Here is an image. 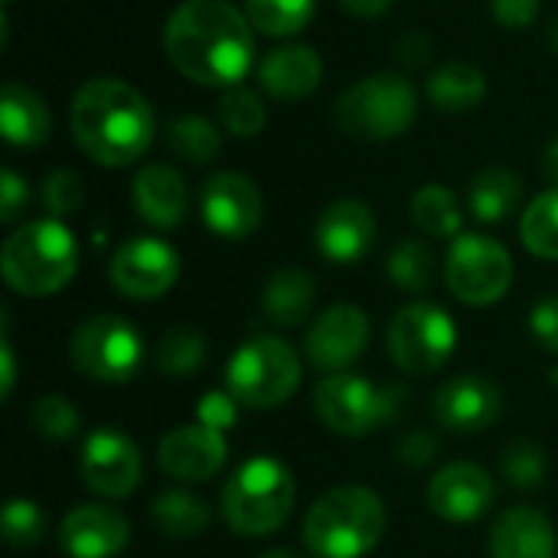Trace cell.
Returning a JSON list of instances; mask_svg holds the SVG:
<instances>
[{"mask_svg":"<svg viewBox=\"0 0 558 558\" xmlns=\"http://www.w3.org/2000/svg\"><path fill=\"white\" fill-rule=\"evenodd\" d=\"M163 49L183 78L232 88L255 65V26L229 0H183L163 26Z\"/></svg>","mask_w":558,"mask_h":558,"instance_id":"6da1fadb","label":"cell"},{"mask_svg":"<svg viewBox=\"0 0 558 558\" xmlns=\"http://www.w3.org/2000/svg\"><path fill=\"white\" fill-rule=\"evenodd\" d=\"M69 124L78 150L114 170L141 160L157 137L150 101L134 85L111 75L92 78L75 92Z\"/></svg>","mask_w":558,"mask_h":558,"instance_id":"7a4b0ae2","label":"cell"},{"mask_svg":"<svg viewBox=\"0 0 558 558\" xmlns=\"http://www.w3.org/2000/svg\"><path fill=\"white\" fill-rule=\"evenodd\" d=\"M304 546L317 558L369 556L386 533V504L376 490L347 484L324 494L304 517Z\"/></svg>","mask_w":558,"mask_h":558,"instance_id":"3957f363","label":"cell"},{"mask_svg":"<svg viewBox=\"0 0 558 558\" xmlns=\"http://www.w3.org/2000/svg\"><path fill=\"white\" fill-rule=\"evenodd\" d=\"M3 281L26 298L62 291L78 271L75 235L59 219H36L7 235L0 248Z\"/></svg>","mask_w":558,"mask_h":558,"instance_id":"277c9868","label":"cell"},{"mask_svg":"<svg viewBox=\"0 0 558 558\" xmlns=\"http://www.w3.org/2000/svg\"><path fill=\"white\" fill-rule=\"evenodd\" d=\"M294 474L278 458H248L222 487V517L239 536H268L281 530L294 507Z\"/></svg>","mask_w":558,"mask_h":558,"instance_id":"5b68a950","label":"cell"},{"mask_svg":"<svg viewBox=\"0 0 558 558\" xmlns=\"http://www.w3.org/2000/svg\"><path fill=\"white\" fill-rule=\"evenodd\" d=\"M418 114V95L415 85L405 75L376 72L369 78H360L350 85L337 108V128L356 141H392L402 137Z\"/></svg>","mask_w":558,"mask_h":558,"instance_id":"8992f818","label":"cell"},{"mask_svg":"<svg viewBox=\"0 0 558 558\" xmlns=\"http://www.w3.org/2000/svg\"><path fill=\"white\" fill-rule=\"evenodd\" d=\"M301 386V360L281 337H255L226 363V389L245 409H278Z\"/></svg>","mask_w":558,"mask_h":558,"instance_id":"52a82bcc","label":"cell"},{"mask_svg":"<svg viewBox=\"0 0 558 558\" xmlns=\"http://www.w3.org/2000/svg\"><path fill=\"white\" fill-rule=\"evenodd\" d=\"M402 402L405 392L399 386H376L360 373H333L314 386L317 418L343 438H363L383 428L399 415Z\"/></svg>","mask_w":558,"mask_h":558,"instance_id":"ba28073f","label":"cell"},{"mask_svg":"<svg viewBox=\"0 0 558 558\" xmlns=\"http://www.w3.org/2000/svg\"><path fill=\"white\" fill-rule=\"evenodd\" d=\"M69 360L95 383H128L144 363V340L124 317L95 314L72 330Z\"/></svg>","mask_w":558,"mask_h":558,"instance_id":"9c48e42d","label":"cell"},{"mask_svg":"<svg viewBox=\"0 0 558 558\" xmlns=\"http://www.w3.org/2000/svg\"><path fill=\"white\" fill-rule=\"evenodd\" d=\"M386 347L402 373L432 376L451 360L458 347V327L445 307L432 301H412L392 317Z\"/></svg>","mask_w":558,"mask_h":558,"instance_id":"30bf717a","label":"cell"},{"mask_svg":"<svg viewBox=\"0 0 558 558\" xmlns=\"http://www.w3.org/2000/svg\"><path fill=\"white\" fill-rule=\"evenodd\" d=\"M445 281L461 304L490 307L504 301L513 284V258L497 239L464 232L448 248Z\"/></svg>","mask_w":558,"mask_h":558,"instance_id":"8fae6325","label":"cell"},{"mask_svg":"<svg viewBox=\"0 0 558 558\" xmlns=\"http://www.w3.org/2000/svg\"><path fill=\"white\" fill-rule=\"evenodd\" d=\"M108 278L118 294L131 301H154L163 298L180 278V255L163 239H131L124 242L108 265Z\"/></svg>","mask_w":558,"mask_h":558,"instance_id":"7c38bea8","label":"cell"},{"mask_svg":"<svg viewBox=\"0 0 558 558\" xmlns=\"http://www.w3.org/2000/svg\"><path fill=\"white\" fill-rule=\"evenodd\" d=\"M78 471H82L85 487L105 500L131 497L144 477L137 445L118 428H98L85 438Z\"/></svg>","mask_w":558,"mask_h":558,"instance_id":"4fadbf2b","label":"cell"},{"mask_svg":"<svg viewBox=\"0 0 558 558\" xmlns=\"http://www.w3.org/2000/svg\"><path fill=\"white\" fill-rule=\"evenodd\" d=\"M199 209H203L206 229L229 242L248 239L265 219V203H262L258 186L245 173H235V170L213 173L203 183Z\"/></svg>","mask_w":558,"mask_h":558,"instance_id":"5bb4252c","label":"cell"},{"mask_svg":"<svg viewBox=\"0 0 558 558\" xmlns=\"http://www.w3.org/2000/svg\"><path fill=\"white\" fill-rule=\"evenodd\" d=\"M369 343V317L356 304L327 307L304 333V356L320 373H347Z\"/></svg>","mask_w":558,"mask_h":558,"instance_id":"9a60e30c","label":"cell"},{"mask_svg":"<svg viewBox=\"0 0 558 558\" xmlns=\"http://www.w3.org/2000/svg\"><path fill=\"white\" fill-rule=\"evenodd\" d=\"M504 409V392L481 373H464L448 379L432 402L435 422L451 435H481L487 432Z\"/></svg>","mask_w":558,"mask_h":558,"instance_id":"2e32d148","label":"cell"},{"mask_svg":"<svg viewBox=\"0 0 558 558\" xmlns=\"http://www.w3.org/2000/svg\"><path fill=\"white\" fill-rule=\"evenodd\" d=\"M497 500L494 477L471 461H454L441 468L428 484V510L448 523H474L490 513Z\"/></svg>","mask_w":558,"mask_h":558,"instance_id":"e0dca14e","label":"cell"},{"mask_svg":"<svg viewBox=\"0 0 558 558\" xmlns=\"http://www.w3.org/2000/svg\"><path fill=\"white\" fill-rule=\"evenodd\" d=\"M226 458H229L226 435L216 428H206L199 422L173 428L170 435H163V441L157 448L160 471L183 484H203V481L216 477L226 468Z\"/></svg>","mask_w":558,"mask_h":558,"instance_id":"ac0fdd59","label":"cell"},{"mask_svg":"<svg viewBox=\"0 0 558 558\" xmlns=\"http://www.w3.org/2000/svg\"><path fill=\"white\" fill-rule=\"evenodd\" d=\"M317 252L333 265H356L373 252L376 242V216L360 199L330 203L314 222Z\"/></svg>","mask_w":558,"mask_h":558,"instance_id":"d6986e66","label":"cell"},{"mask_svg":"<svg viewBox=\"0 0 558 558\" xmlns=\"http://www.w3.org/2000/svg\"><path fill=\"white\" fill-rule=\"evenodd\" d=\"M131 543L128 520L105 504H82L59 523V546L69 558H118Z\"/></svg>","mask_w":558,"mask_h":558,"instance_id":"ffe728a7","label":"cell"},{"mask_svg":"<svg viewBox=\"0 0 558 558\" xmlns=\"http://www.w3.org/2000/svg\"><path fill=\"white\" fill-rule=\"evenodd\" d=\"M255 78L268 98L301 101L317 92V85L324 78V59L311 46L284 43L262 56V62L255 65Z\"/></svg>","mask_w":558,"mask_h":558,"instance_id":"44dd1931","label":"cell"},{"mask_svg":"<svg viewBox=\"0 0 558 558\" xmlns=\"http://www.w3.org/2000/svg\"><path fill=\"white\" fill-rule=\"evenodd\" d=\"M131 199L137 216L154 229H177L186 219L190 199L183 177L167 163L144 167L131 183Z\"/></svg>","mask_w":558,"mask_h":558,"instance_id":"7402d4cb","label":"cell"},{"mask_svg":"<svg viewBox=\"0 0 558 558\" xmlns=\"http://www.w3.org/2000/svg\"><path fill=\"white\" fill-rule=\"evenodd\" d=\"M487 549L490 558H556V526L533 507H513L494 523Z\"/></svg>","mask_w":558,"mask_h":558,"instance_id":"603a6c76","label":"cell"},{"mask_svg":"<svg viewBox=\"0 0 558 558\" xmlns=\"http://www.w3.org/2000/svg\"><path fill=\"white\" fill-rule=\"evenodd\" d=\"M314 304H317V281L311 271H304L298 265L275 271L262 291V314L281 330L304 324L311 317Z\"/></svg>","mask_w":558,"mask_h":558,"instance_id":"cb8c5ba5","label":"cell"},{"mask_svg":"<svg viewBox=\"0 0 558 558\" xmlns=\"http://www.w3.org/2000/svg\"><path fill=\"white\" fill-rule=\"evenodd\" d=\"M0 131L13 147H39L52 131L46 101L23 82H7L0 92Z\"/></svg>","mask_w":558,"mask_h":558,"instance_id":"d4e9b609","label":"cell"},{"mask_svg":"<svg viewBox=\"0 0 558 558\" xmlns=\"http://www.w3.org/2000/svg\"><path fill=\"white\" fill-rule=\"evenodd\" d=\"M425 95L432 108L445 114H464V111H474L487 98V78L471 62H448L428 75Z\"/></svg>","mask_w":558,"mask_h":558,"instance_id":"484cf974","label":"cell"},{"mask_svg":"<svg viewBox=\"0 0 558 558\" xmlns=\"http://www.w3.org/2000/svg\"><path fill=\"white\" fill-rule=\"evenodd\" d=\"M523 203V180L507 167H487L481 170L468 186V206L477 222L494 226L510 219Z\"/></svg>","mask_w":558,"mask_h":558,"instance_id":"4316f807","label":"cell"},{"mask_svg":"<svg viewBox=\"0 0 558 558\" xmlns=\"http://www.w3.org/2000/svg\"><path fill=\"white\" fill-rule=\"evenodd\" d=\"M213 513L206 507V500H199L190 490H167L160 497H154L150 504V523L167 536V539H196L199 533H206Z\"/></svg>","mask_w":558,"mask_h":558,"instance_id":"83f0119b","label":"cell"},{"mask_svg":"<svg viewBox=\"0 0 558 558\" xmlns=\"http://www.w3.org/2000/svg\"><path fill=\"white\" fill-rule=\"evenodd\" d=\"M412 222L432 239H458L464 229L461 199L448 186L428 183L412 196Z\"/></svg>","mask_w":558,"mask_h":558,"instance_id":"f1b7e54d","label":"cell"},{"mask_svg":"<svg viewBox=\"0 0 558 558\" xmlns=\"http://www.w3.org/2000/svg\"><path fill=\"white\" fill-rule=\"evenodd\" d=\"M317 0H245L248 23L265 36H298L314 20Z\"/></svg>","mask_w":558,"mask_h":558,"instance_id":"f546056e","label":"cell"},{"mask_svg":"<svg viewBox=\"0 0 558 558\" xmlns=\"http://www.w3.org/2000/svg\"><path fill=\"white\" fill-rule=\"evenodd\" d=\"M167 144L170 150L186 160V163H209L219 157L222 150V134L219 128L209 121V118H199V114H183V118H173L170 128H167Z\"/></svg>","mask_w":558,"mask_h":558,"instance_id":"4dcf8cb0","label":"cell"},{"mask_svg":"<svg viewBox=\"0 0 558 558\" xmlns=\"http://www.w3.org/2000/svg\"><path fill=\"white\" fill-rule=\"evenodd\" d=\"M389 281L405 294H425L435 284V255L425 242L405 239L386 258Z\"/></svg>","mask_w":558,"mask_h":558,"instance_id":"1f68e13d","label":"cell"},{"mask_svg":"<svg viewBox=\"0 0 558 558\" xmlns=\"http://www.w3.org/2000/svg\"><path fill=\"white\" fill-rule=\"evenodd\" d=\"M520 239L523 245L546 262H558V186L549 193H539L520 219Z\"/></svg>","mask_w":558,"mask_h":558,"instance_id":"d6a6232c","label":"cell"},{"mask_svg":"<svg viewBox=\"0 0 558 558\" xmlns=\"http://www.w3.org/2000/svg\"><path fill=\"white\" fill-rule=\"evenodd\" d=\"M206 363V340L193 327H173L157 343V369L167 379H186Z\"/></svg>","mask_w":558,"mask_h":558,"instance_id":"836d02e7","label":"cell"},{"mask_svg":"<svg viewBox=\"0 0 558 558\" xmlns=\"http://www.w3.org/2000/svg\"><path fill=\"white\" fill-rule=\"evenodd\" d=\"M219 121L235 137H255V134H262L268 111H265V101L258 92H252L245 85H232L219 98Z\"/></svg>","mask_w":558,"mask_h":558,"instance_id":"e575fe53","label":"cell"},{"mask_svg":"<svg viewBox=\"0 0 558 558\" xmlns=\"http://www.w3.org/2000/svg\"><path fill=\"white\" fill-rule=\"evenodd\" d=\"M546 471H549V458H546V451L536 441H513L504 451L500 474L517 490H536V487H543Z\"/></svg>","mask_w":558,"mask_h":558,"instance_id":"d590c367","label":"cell"},{"mask_svg":"<svg viewBox=\"0 0 558 558\" xmlns=\"http://www.w3.org/2000/svg\"><path fill=\"white\" fill-rule=\"evenodd\" d=\"M0 536L7 546L13 549H29L36 546L43 536H46V517L43 510L33 504V500H23V497H13L7 500L3 507V520H0Z\"/></svg>","mask_w":558,"mask_h":558,"instance_id":"8d00e7d4","label":"cell"},{"mask_svg":"<svg viewBox=\"0 0 558 558\" xmlns=\"http://www.w3.org/2000/svg\"><path fill=\"white\" fill-rule=\"evenodd\" d=\"M29 418H33V428L46 441H69L82 428V415H78V409L65 396H43V399H36Z\"/></svg>","mask_w":558,"mask_h":558,"instance_id":"74e56055","label":"cell"},{"mask_svg":"<svg viewBox=\"0 0 558 558\" xmlns=\"http://www.w3.org/2000/svg\"><path fill=\"white\" fill-rule=\"evenodd\" d=\"M43 206L52 219H62V216H72L82 199H85V186H82V177L75 170H49L46 180H43Z\"/></svg>","mask_w":558,"mask_h":558,"instance_id":"f35d334b","label":"cell"},{"mask_svg":"<svg viewBox=\"0 0 558 558\" xmlns=\"http://www.w3.org/2000/svg\"><path fill=\"white\" fill-rule=\"evenodd\" d=\"M196 422L226 435L239 422V402H235V396L229 389L226 392H219V389L216 392H206L199 399V405H196Z\"/></svg>","mask_w":558,"mask_h":558,"instance_id":"ab89813d","label":"cell"},{"mask_svg":"<svg viewBox=\"0 0 558 558\" xmlns=\"http://www.w3.org/2000/svg\"><path fill=\"white\" fill-rule=\"evenodd\" d=\"M530 330L546 353H558V294H549V298L533 304Z\"/></svg>","mask_w":558,"mask_h":558,"instance_id":"60d3db41","label":"cell"},{"mask_svg":"<svg viewBox=\"0 0 558 558\" xmlns=\"http://www.w3.org/2000/svg\"><path fill=\"white\" fill-rule=\"evenodd\" d=\"M539 0H490V13L504 29H530L539 20Z\"/></svg>","mask_w":558,"mask_h":558,"instance_id":"b9f144b4","label":"cell"},{"mask_svg":"<svg viewBox=\"0 0 558 558\" xmlns=\"http://www.w3.org/2000/svg\"><path fill=\"white\" fill-rule=\"evenodd\" d=\"M26 199H29L26 183L13 170H3L0 173V222H13L23 213Z\"/></svg>","mask_w":558,"mask_h":558,"instance_id":"7bdbcfd3","label":"cell"},{"mask_svg":"<svg viewBox=\"0 0 558 558\" xmlns=\"http://www.w3.org/2000/svg\"><path fill=\"white\" fill-rule=\"evenodd\" d=\"M435 454H438V441H435L432 432H412V435L399 445V458H402V464H409V468H425Z\"/></svg>","mask_w":558,"mask_h":558,"instance_id":"ee69618b","label":"cell"},{"mask_svg":"<svg viewBox=\"0 0 558 558\" xmlns=\"http://www.w3.org/2000/svg\"><path fill=\"white\" fill-rule=\"evenodd\" d=\"M399 56H402L409 65H425V59L432 56V39H428V33H409V36L399 43Z\"/></svg>","mask_w":558,"mask_h":558,"instance_id":"f6af8a7d","label":"cell"},{"mask_svg":"<svg viewBox=\"0 0 558 558\" xmlns=\"http://www.w3.org/2000/svg\"><path fill=\"white\" fill-rule=\"evenodd\" d=\"M340 7H343L350 16H360V20H376V16H383V13L392 7V0H340Z\"/></svg>","mask_w":558,"mask_h":558,"instance_id":"bcb514c9","label":"cell"},{"mask_svg":"<svg viewBox=\"0 0 558 558\" xmlns=\"http://www.w3.org/2000/svg\"><path fill=\"white\" fill-rule=\"evenodd\" d=\"M0 360H3V386H0V392L10 396L13 379H16V376H13L16 369H13V353H10V343H7V340H3V347H0Z\"/></svg>","mask_w":558,"mask_h":558,"instance_id":"7dc6e473","label":"cell"},{"mask_svg":"<svg viewBox=\"0 0 558 558\" xmlns=\"http://www.w3.org/2000/svg\"><path fill=\"white\" fill-rule=\"evenodd\" d=\"M543 173L558 186V141H553L543 154Z\"/></svg>","mask_w":558,"mask_h":558,"instance_id":"c3c4849f","label":"cell"},{"mask_svg":"<svg viewBox=\"0 0 558 558\" xmlns=\"http://www.w3.org/2000/svg\"><path fill=\"white\" fill-rule=\"evenodd\" d=\"M546 43H549L553 52H558V16H553V20L546 23Z\"/></svg>","mask_w":558,"mask_h":558,"instance_id":"681fc988","label":"cell"},{"mask_svg":"<svg viewBox=\"0 0 558 558\" xmlns=\"http://www.w3.org/2000/svg\"><path fill=\"white\" fill-rule=\"evenodd\" d=\"M262 558H304L301 553H294V549H268Z\"/></svg>","mask_w":558,"mask_h":558,"instance_id":"f907efd6","label":"cell"},{"mask_svg":"<svg viewBox=\"0 0 558 558\" xmlns=\"http://www.w3.org/2000/svg\"><path fill=\"white\" fill-rule=\"evenodd\" d=\"M553 383H558V369H556V373H553Z\"/></svg>","mask_w":558,"mask_h":558,"instance_id":"816d5d0a","label":"cell"},{"mask_svg":"<svg viewBox=\"0 0 558 558\" xmlns=\"http://www.w3.org/2000/svg\"><path fill=\"white\" fill-rule=\"evenodd\" d=\"M7 3H10V0H7Z\"/></svg>","mask_w":558,"mask_h":558,"instance_id":"f5cc1de1","label":"cell"}]
</instances>
